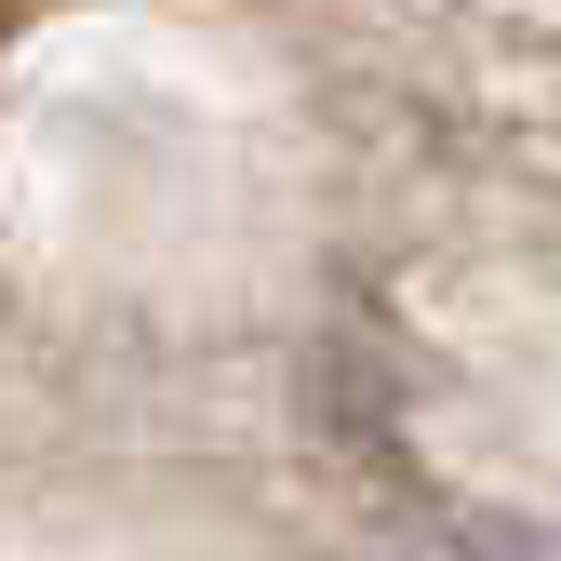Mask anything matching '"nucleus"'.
Segmentation results:
<instances>
[{
    "instance_id": "1",
    "label": "nucleus",
    "mask_w": 561,
    "mask_h": 561,
    "mask_svg": "<svg viewBox=\"0 0 561 561\" xmlns=\"http://www.w3.org/2000/svg\"><path fill=\"white\" fill-rule=\"evenodd\" d=\"M442 561H561V535H468V548H442Z\"/></svg>"
}]
</instances>
